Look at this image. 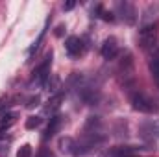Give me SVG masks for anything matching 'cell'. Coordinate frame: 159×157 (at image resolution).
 I'll list each match as a JSON object with an SVG mask.
<instances>
[{"instance_id":"52a82bcc","label":"cell","mask_w":159,"mask_h":157,"mask_svg":"<svg viewBox=\"0 0 159 157\" xmlns=\"http://www.w3.org/2000/svg\"><path fill=\"white\" fill-rule=\"evenodd\" d=\"M148 67H150V72L154 79L159 83V44L150 52V61H148Z\"/></svg>"},{"instance_id":"ba28073f","label":"cell","mask_w":159,"mask_h":157,"mask_svg":"<svg viewBox=\"0 0 159 157\" xmlns=\"http://www.w3.org/2000/svg\"><path fill=\"white\" fill-rule=\"evenodd\" d=\"M137 154V148L135 146H117L109 152L111 157H131Z\"/></svg>"},{"instance_id":"9a60e30c","label":"cell","mask_w":159,"mask_h":157,"mask_svg":"<svg viewBox=\"0 0 159 157\" xmlns=\"http://www.w3.org/2000/svg\"><path fill=\"white\" fill-rule=\"evenodd\" d=\"M7 105H9V100H7V98L0 100V115L4 113V109H7Z\"/></svg>"},{"instance_id":"4fadbf2b","label":"cell","mask_w":159,"mask_h":157,"mask_svg":"<svg viewBox=\"0 0 159 157\" xmlns=\"http://www.w3.org/2000/svg\"><path fill=\"white\" fill-rule=\"evenodd\" d=\"M30 155H32V146L30 144L20 146V150L17 152V157H30Z\"/></svg>"},{"instance_id":"8fae6325","label":"cell","mask_w":159,"mask_h":157,"mask_svg":"<svg viewBox=\"0 0 159 157\" xmlns=\"http://www.w3.org/2000/svg\"><path fill=\"white\" fill-rule=\"evenodd\" d=\"M61 100H63V94H56L52 100H48V105H46V109H44V111L52 115V113H54V111L61 105Z\"/></svg>"},{"instance_id":"2e32d148","label":"cell","mask_w":159,"mask_h":157,"mask_svg":"<svg viewBox=\"0 0 159 157\" xmlns=\"http://www.w3.org/2000/svg\"><path fill=\"white\" fill-rule=\"evenodd\" d=\"M72 7H74V2H67V4L63 6V9H67V11H69V9H72Z\"/></svg>"},{"instance_id":"e0dca14e","label":"cell","mask_w":159,"mask_h":157,"mask_svg":"<svg viewBox=\"0 0 159 157\" xmlns=\"http://www.w3.org/2000/svg\"><path fill=\"white\" fill-rule=\"evenodd\" d=\"M131 157H135V155H131Z\"/></svg>"},{"instance_id":"3957f363","label":"cell","mask_w":159,"mask_h":157,"mask_svg":"<svg viewBox=\"0 0 159 157\" xmlns=\"http://www.w3.org/2000/svg\"><path fill=\"white\" fill-rule=\"evenodd\" d=\"M117 9H119V15L122 17V20H124L126 24H135V20H137V11H135L133 4H129V2H119V4H117Z\"/></svg>"},{"instance_id":"5bb4252c","label":"cell","mask_w":159,"mask_h":157,"mask_svg":"<svg viewBox=\"0 0 159 157\" xmlns=\"http://www.w3.org/2000/svg\"><path fill=\"white\" fill-rule=\"evenodd\" d=\"M98 11H100V13H102V15H100V17H102V19H104V20H113V19H115V17H113V13H111V11H106V9H102V7H100V6H98Z\"/></svg>"},{"instance_id":"277c9868","label":"cell","mask_w":159,"mask_h":157,"mask_svg":"<svg viewBox=\"0 0 159 157\" xmlns=\"http://www.w3.org/2000/svg\"><path fill=\"white\" fill-rule=\"evenodd\" d=\"M65 50H67V54L70 56V57H80L83 52H85V44H83V41L80 39V37H69V39L65 41Z\"/></svg>"},{"instance_id":"30bf717a","label":"cell","mask_w":159,"mask_h":157,"mask_svg":"<svg viewBox=\"0 0 159 157\" xmlns=\"http://www.w3.org/2000/svg\"><path fill=\"white\" fill-rule=\"evenodd\" d=\"M15 122H17V115H15V113L2 115V118H0V133H2V131H6V129H9Z\"/></svg>"},{"instance_id":"7a4b0ae2","label":"cell","mask_w":159,"mask_h":157,"mask_svg":"<svg viewBox=\"0 0 159 157\" xmlns=\"http://www.w3.org/2000/svg\"><path fill=\"white\" fill-rule=\"evenodd\" d=\"M131 105H133L135 111H141V113H146V115H152V113H156L159 109L157 105H156V102L150 100L143 92H133L131 94Z\"/></svg>"},{"instance_id":"9c48e42d","label":"cell","mask_w":159,"mask_h":157,"mask_svg":"<svg viewBox=\"0 0 159 157\" xmlns=\"http://www.w3.org/2000/svg\"><path fill=\"white\" fill-rule=\"evenodd\" d=\"M59 126H61V117H52L50 118V124H48V128H46V131H44V141L46 139H50V137H54L56 135V131L59 129Z\"/></svg>"},{"instance_id":"7c38bea8","label":"cell","mask_w":159,"mask_h":157,"mask_svg":"<svg viewBox=\"0 0 159 157\" xmlns=\"http://www.w3.org/2000/svg\"><path fill=\"white\" fill-rule=\"evenodd\" d=\"M41 117H30L26 120V129H35L37 126H41Z\"/></svg>"},{"instance_id":"5b68a950","label":"cell","mask_w":159,"mask_h":157,"mask_svg":"<svg viewBox=\"0 0 159 157\" xmlns=\"http://www.w3.org/2000/svg\"><path fill=\"white\" fill-rule=\"evenodd\" d=\"M119 52V44H117V39L115 37H107V39L102 43V48H100V54L104 59H113Z\"/></svg>"},{"instance_id":"8992f818","label":"cell","mask_w":159,"mask_h":157,"mask_svg":"<svg viewBox=\"0 0 159 157\" xmlns=\"http://www.w3.org/2000/svg\"><path fill=\"white\" fill-rule=\"evenodd\" d=\"M50 61H52V54H48V56H46L44 63H43L39 69L34 72V79H35L37 83H44V81L48 79V74H50Z\"/></svg>"},{"instance_id":"6da1fadb","label":"cell","mask_w":159,"mask_h":157,"mask_svg":"<svg viewBox=\"0 0 159 157\" xmlns=\"http://www.w3.org/2000/svg\"><path fill=\"white\" fill-rule=\"evenodd\" d=\"M139 43L144 50H154L159 44V24L157 22H150L146 26L141 28L139 32Z\"/></svg>"}]
</instances>
